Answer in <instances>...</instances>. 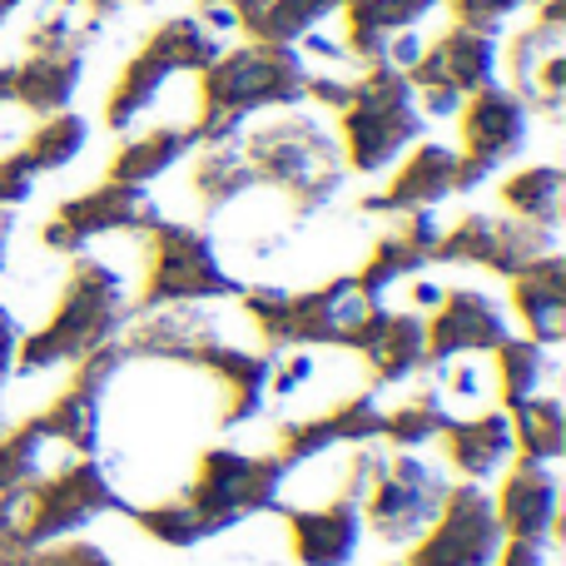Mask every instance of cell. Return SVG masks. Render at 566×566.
<instances>
[{
    "label": "cell",
    "instance_id": "22",
    "mask_svg": "<svg viewBox=\"0 0 566 566\" xmlns=\"http://www.w3.org/2000/svg\"><path fill=\"white\" fill-rule=\"evenodd\" d=\"M90 40H60V45H25V60L10 65V105L25 115H60L70 109L80 80H85Z\"/></svg>",
    "mask_w": 566,
    "mask_h": 566
},
{
    "label": "cell",
    "instance_id": "41",
    "mask_svg": "<svg viewBox=\"0 0 566 566\" xmlns=\"http://www.w3.org/2000/svg\"><path fill=\"white\" fill-rule=\"evenodd\" d=\"M308 378H313V358H308V353H293L289 363H279V368H269V388H274L279 398H289V392H298Z\"/></svg>",
    "mask_w": 566,
    "mask_h": 566
},
{
    "label": "cell",
    "instance_id": "30",
    "mask_svg": "<svg viewBox=\"0 0 566 566\" xmlns=\"http://www.w3.org/2000/svg\"><path fill=\"white\" fill-rule=\"evenodd\" d=\"M189 185H195V199L209 209V214L239 205L249 189H259L254 175H249V165H244V155H239V139L199 145V159H195V169H189Z\"/></svg>",
    "mask_w": 566,
    "mask_h": 566
},
{
    "label": "cell",
    "instance_id": "26",
    "mask_svg": "<svg viewBox=\"0 0 566 566\" xmlns=\"http://www.w3.org/2000/svg\"><path fill=\"white\" fill-rule=\"evenodd\" d=\"M507 283H512V308L527 323V338L542 343V348H557L566 333V259H562V249L532 259V264L517 269Z\"/></svg>",
    "mask_w": 566,
    "mask_h": 566
},
{
    "label": "cell",
    "instance_id": "11",
    "mask_svg": "<svg viewBox=\"0 0 566 566\" xmlns=\"http://www.w3.org/2000/svg\"><path fill=\"white\" fill-rule=\"evenodd\" d=\"M442 492H448V478H438L412 452H392V458L378 452L358 512L378 542H418L422 527L438 517Z\"/></svg>",
    "mask_w": 566,
    "mask_h": 566
},
{
    "label": "cell",
    "instance_id": "14",
    "mask_svg": "<svg viewBox=\"0 0 566 566\" xmlns=\"http://www.w3.org/2000/svg\"><path fill=\"white\" fill-rule=\"evenodd\" d=\"M557 234H562V224H532V219H517V214H478L472 209L452 229H438L432 259H442V264H472L497 279H512L532 259L552 254Z\"/></svg>",
    "mask_w": 566,
    "mask_h": 566
},
{
    "label": "cell",
    "instance_id": "8",
    "mask_svg": "<svg viewBox=\"0 0 566 566\" xmlns=\"http://www.w3.org/2000/svg\"><path fill=\"white\" fill-rule=\"evenodd\" d=\"M289 468L279 462V452H234V448H209L199 458L195 478L179 497L199 512L209 537L239 527L244 517L279 507V492Z\"/></svg>",
    "mask_w": 566,
    "mask_h": 566
},
{
    "label": "cell",
    "instance_id": "40",
    "mask_svg": "<svg viewBox=\"0 0 566 566\" xmlns=\"http://www.w3.org/2000/svg\"><path fill=\"white\" fill-rule=\"evenodd\" d=\"M35 179L40 175L25 165V155H20V149H6V155H0V209L25 205L30 189H35Z\"/></svg>",
    "mask_w": 566,
    "mask_h": 566
},
{
    "label": "cell",
    "instance_id": "39",
    "mask_svg": "<svg viewBox=\"0 0 566 566\" xmlns=\"http://www.w3.org/2000/svg\"><path fill=\"white\" fill-rule=\"evenodd\" d=\"M20 566H115L99 547L75 537H60V542H40V547L20 552Z\"/></svg>",
    "mask_w": 566,
    "mask_h": 566
},
{
    "label": "cell",
    "instance_id": "21",
    "mask_svg": "<svg viewBox=\"0 0 566 566\" xmlns=\"http://www.w3.org/2000/svg\"><path fill=\"white\" fill-rule=\"evenodd\" d=\"M343 353H358L368 363L373 388H388V382H402L428 368V323L422 313H388L373 303Z\"/></svg>",
    "mask_w": 566,
    "mask_h": 566
},
{
    "label": "cell",
    "instance_id": "38",
    "mask_svg": "<svg viewBox=\"0 0 566 566\" xmlns=\"http://www.w3.org/2000/svg\"><path fill=\"white\" fill-rule=\"evenodd\" d=\"M448 6V20L462 30H482V35H497L512 15L532 10V0H438Z\"/></svg>",
    "mask_w": 566,
    "mask_h": 566
},
{
    "label": "cell",
    "instance_id": "34",
    "mask_svg": "<svg viewBox=\"0 0 566 566\" xmlns=\"http://www.w3.org/2000/svg\"><path fill=\"white\" fill-rule=\"evenodd\" d=\"M542 378H547V348H542V343L507 338L502 348H492V382H497L502 412L517 408L522 398H532Z\"/></svg>",
    "mask_w": 566,
    "mask_h": 566
},
{
    "label": "cell",
    "instance_id": "31",
    "mask_svg": "<svg viewBox=\"0 0 566 566\" xmlns=\"http://www.w3.org/2000/svg\"><path fill=\"white\" fill-rule=\"evenodd\" d=\"M562 169L557 165H527L512 169L507 179L497 185V199L507 214L532 219V224H562Z\"/></svg>",
    "mask_w": 566,
    "mask_h": 566
},
{
    "label": "cell",
    "instance_id": "43",
    "mask_svg": "<svg viewBox=\"0 0 566 566\" xmlns=\"http://www.w3.org/2000/svg\"><path fill=\"white\" fill-rule=\"evenodd\" d=\"M15 517H20V492H0V547H25L15 532Z\"/></svg>",
    "mask_w": 566,
    "mask_h": 566
},
{
    "label": "cell",
    "instance_id": "9",
    "mask_svg": "<svg viewBox=\"0 0 566 566\" xmlns=\"http://www.w3.org/2000/svg\"><path fill=\"white\" fill-rule=\"evenodd\" d=\"M129 507H135V502H125L95 462L80 458L60 472H45L40 482H30V488L20 492L15 532L25 547H40V542H60V537H70V532L90 527V522L105 517V512H125L129 517Z\"/></svg>",
    "mask_w": 566,
    "mask_h": 566
},
{
    "label": "cell",
    "instance_id": "4",
    "mask_svg": "<svg viewBox=\"0 0 566 566\" xmlns=\"http://www.w3.org/2000/svg\"><path fill=\"white\" fill-rule=\"evenodd\" d=\"M422 125L428 119H422L408 75L388 60H373V65L358 70V80L348 85V99L338 109V135L333 139H338L343 169L382 175L418 145Z\"/></svg>",
    "mask_w": 566,
    "mask_h": 566
},
{
    "label": "cell",
    "instance_id": "18",
    "mask_svg": "<svg viewBox=\"0 0 566 566\" xmlns=\"http://www.w3.org/2000/svg\"><path fill=\"white\" fill-rule=\"evenodd\" d=\"M452 195H472L458 149L438 145V139H418V145L392 165L388 185L363 199V209H368V214H412V209H432Z\"/></svg>",
    "mask_w": 566,
    "mask_h": 566
},
{
    "label": "cell",
    "instance_id": "2",
    "mask_svg": "<svg viewBox=\"0 0 566 566\" xmlns=\"http://www.w3.org/2000/svg\"><path fill=\"white\" fill-rule=\"evenodd\" d=\"M129 313L135 308H129L125 283H119L115 269L99 264V259H75L50 318L40 328L20 333L15 373H45L60 368V363H80L85 353L115 343Z\"/></svg>",
    "mask_w": 566,
    "mask_h": 566
},
{
    "label": "cell",
    "instance_id": "51",
    "mask_svg": "<svg viewBox=\"0 0 566 566\" xmlns=\"http://www.w3.org/2000/svg\"><path fill=\"white\" fill-rule=\"evenodd\" d=\"M392 566H408V562H392Z\"/></svg>",
    "mask_w": 566,
    "mask_h": 566
},
{
    "label": "cell",
    "instance_id": "6",
    "mask_svg": "<svg viewBox=\"0 0 566 566\" xmlns=\"http://www.w3.org/2000/svg\"><path fill=\"white\" fill-rule=\"evenodd\" d=\"M219 35H209L195 15H169L139 40V50L125 60V70L115 75L105 95V125L129 129L149 105L159 99V90L175 75H199L209 60L219 55Z\"/></svg>",
    "mask_w": 566,
    "mask_h": 566
},
{
    "label": "cell",
    "instance_id": "24",
    "mask_svg": "<svg viewBox=\"0 0 566 566\" xmlns=\"http://www.w3.org/2000/svg\"><path fill=\"white\" fill-rule=\"evenodd\" d=\"M557 502H562V488H557L552 462L517 458L507 468V478H502V492L492 497V507H497V522L507 537L547 542L552 527H557Z\"/></svg>",
    "mask_w": 566,
    "mask_h": 566
},
{
    "label": "cell",
    "instance_id": "10",
    "mask_svg": "<svg viewBox=\"0 0 566 566\" xmlns=\"http://www.w3.org/2000/svg\"><path fill=\"white\" fill-rule=\"evenodd\" d=\"M402 75H408L412 95H418L422 119L458 115V105L472 95V90L497 80V35L448 25L438 40H422V55L412 60Z\"/></svg>",
    "mask_w": 566,
    "mask_h": 566
},
{
    "label": "cell",
    "instance_id": "47",
    "mask_svg": "<svg viewBox=\"0 0 566 566\" xmlns=\"http://www.w3.org/2000/svg\"><path fill=\"white\" fill-rule=\"evenodd\" d=\"M10 224H15V214H10V209H0V239L10 234Z\"/></svg>",
    "mask_w": 566,
    "mask_h": 566
},
{
    "label": "cell",
    "instance_id": "1",
    "mask_svg": "<svg viewBox=\"0 0 566 566\" xmlns=\"http://www.w3.org/2000/svg\"><path fill=\"white\" fill-rule=\"evenodd\" d=\"M199 115L195 139L199 145H219L234 139L264 109H293L308 85V65H303L298 45H264L249 40L239 50H219L205 70H199Z\"/></svg>",
    "mask_w": 566,
    "mask_h": 566
},
{
    "label": "cell",
    "instance_id": "17",
    "mask_svg": "<svg viewBox=\"0 0 566 566\" xmlns=\"http://www.w3.org/2000/svg\"><path fill=\"white\" fill-rule=\"evenodd\" d=\"M155 219H159L155 199H149L139 185L99 179L95 189H85V195L65 199V205L55 209V219L40 229V244H45L50 254H80L90 239H105V234H145Z\"/></svg>",
    "mask_w": 566,
    "mask_h": 566
},
{
    "label": "cell",
    "instance_id": "29",
    "mask_svg": "<svg viewBox=\"0 0 566 566\" xmlns=\"http://www.w3.org/2000/svg\"><path fill=\"white\" fill-rule=\"evenodd\" d=\"M195 149H199V139L189 125H155V129H145V135L125 139V145L109 155L105 179L145 189V185H155L165 169H175L185 155H195Z\"/></svg>",
    "mask_w": 566,
    "mask_h": 566
},
{
    "label": "cell",
    "instance_id": "16",
    "mask_svg": "<svg viewBox=\"0 0 566 566\" xmlns=\"http://www.w3.org/2000/svg\"><path fill=\"white\" fill-rule=\"evenodd\" d=\"M527 135H532V109L522 105L507 85L492 80V85L472 90V95L458 105V145H452L462 159L468 185L478 189L492 169L517 159L522 145H527Z\"/></svg>",
    "mask_w": 566,
    "mask_h": 566
},
{
    "label": "cell",
    "instance_id": "48",
    "mask_svg": "<svg viewBox=\"0 0 566 566\" xmlns=\"http://www.w3.org/2000/svg\"><path fill=\"white\" fill-rule=\"evenodd\" d=\"M0 274H6V239H0Z\"/></svg>",
    "mask_w": 566,
    "mask_h": 566
},
{
    "label": "cell",
    "instance_id": "42",
    "mask_svg": "<svg viewBox=\"0 0 566 566\" xmlns=\"http://www.w3.org/2000/svg\"><path fill=\"white\" fill-rule=\"evenodd\" d=\"M497 566H547V542L537 537H507L497 552Z\"/></svg>",
    "mask_w": 566,
    "mask_h": 566
},
{
    "label": "cell",
    "instance_id": "44",
    "mask_svg": "<svg viewBox=\"0 0 566 566\" xmlns=\"http://www.w3.org/2000/svg\"><path fill=\"white\" fill-rule=\"evenodd\" d=\"M442 293H448V289H438V283H428V279L412 283V303H418V308H438Z\"/></svg>",
    "mask_w": 566,
    "mask_h": 566
},
{
    "label": "cell",
    "instance_id": "46",
    "mask_svg": "<svg viewBox=\"0 0 566 566\" xmlns=\"http://www.w3.org/2000/svg\"><path fill=\"white\" fill-rule=\"evenodd\" d=\"M20 6H25V0H0V25H6V20H10V15H15V10H20Z\"/></svg>",
    "mask_w": 566,
    "mask_h": 566
},
{
    "label": "cell",
    "instance_id": "33",
    "mask_svg": "<svg viewBox=\"0 0 566 566\" xmlns=\"http://www.w3.org/2000/svg\"><path fill=\"white\" fill-rule=\"evenodd\" d=\"M90 139V125L85 115H75V109H60V115H40L35 125H30V135L20 139V155H25V165L35 169V175H55V169H65L70 159L85 149Z\"/></svg>",
    "mask_w": 566,
    "mask_h": 566
},
{
    "label": "cell",
    "instance_id": "3",
    "mask_svg": "<svg viewBox=\"0 0 566 566\" xmlns=\"http://www.w3.org/2000/svg\"><path fill=\"white\" fill-rule=\"evenodd\" d=\"M239 155H244L249 175L254 185L274 189L283 205L293 209L298 219L318 214L343 185V155H338V139L318 125L313 115H283L264 119L254 129H239Z\"/></svg>",
    "mask_w": 566,
    "mask_h": 566
},
{
    "label": "cell",
    "instance_id": "20",
    "mask_svg": "<svg viewBox=\"0 0 566 566\" xmlns=\"http://www.w3.org/2000/svg\"><path fill=\"white\" fill-rule=\"evenodd\" d=\"M358 442H382V408L373 402V392L363 398H343L333 408H318L308 418H293L279 428V462L298 468L308 458H323L333 448H358Z\"/></svg>",
    "mask_w": 566,
    "mask_h": 566
},
{
    "label": "cell",
    "instance_id": "27",
    "mask_svg": "<svg viewBox=\"0 0 566 566\" xmlns=\"http://www.w3.org/2000/svg\"><path fill=\"white\" fill-rule=\"evenodd\" d=\"M428 10H438V0H348V6L338 10L343 55L358 60V70L373 65V60H382L388 40L402 35V30H418V20L428 15Z\"/></svg>",
    "mask_w": 566,
    "mask_h": 566
},
{
    "label": "cell",
    "instance_id": "19",
    "mask_svg": "<svg viewBox=\"0 0 566 566\" xmlns=\"http://www.w3.org/2000/svg\"><path fill=\"white\" fill-rule=\"evenodd\" d=\"M428 323V368L458 363L462 353H492L512 338L502 308L482 289H448Z\"/></svg>",
    "mask_w": 566,
    "mask_h": 566
},
{
    "label": "cell",
    "instance_id": "52",
    "mask_svg": "<svg viewBox=\"0 0 566 566\" xmlns=\"http://www.w3.org/2000/svg\"><path fill=\"white\" fill-rule=\"evenodd\" d=\"M532 6H537V0H532Z\"/></svg>",
    "mask_w": 566,
    "mask_h": 566
},
{
    "label": "cell",
    "instance_id": "7",
    "mask_svg": "<svg viewBox=\"0 0 566 566\" xmlns=\"http://www.w3.org/2000/svg\"><path fill=\"white\" fill-rule=\"evenodd\" d=\"M145 244V283L129 308H169V303H205L239 293V279L219 264V249L205 229L175 224L159 214L155 224L139 234Z\"/></svg>",
    "mask_w": 566,
    "mask_h": 566
},
{
    "label": "cell",
    "instance_id": "12",
    "mask_svg": "<svg viewBox=\"0 0 566 566\" xmlns=\"http://www.w3.org/2000/svg\"><path fill=\"white\" fill-rule=\"evenodd\" d=\"M507 542L482 482H452L442 492L438 517L412 542L408 566H497V552Z\"/></svg>",
    "mask_w": 566,
    "mask_h": 566
},
{
    "label": "cell",
    "instance_id": "35",
    "mask_svg": "<svg viewBox=\"0 0 566 566\" xmlns=\"http://www.w3.org/2000/svg\"><path fill=\"white\" fill-rule=\"evenodd\" d=\"M448 418L452 412L442 408V392L422 388V392H412L408 402H398L392 412H382V442H392L398 452H412V448H422V442H438Z\"/></svg>",
    "mask_w": 566,
    "mask_h": 566
},
{
    "label": "cell",
    "instance_id": "15",
    "mask_svg": "<svg viewBox=\"0 0 566 566\" xmlns=\"http://www.w3.org/2000/svg\"><path fill=\"white\" fill-rule=\"evenodd\" d=\"M378 462L373 448H358L343 472V488L333 492L323 507H283V522H289V547L298 566H348L353 552L363 542V488H368V472Z\"/></svg>",
    "mask_w": 566,
    "mask_h": 566
},
{
    "label": "cell",
    "instance_id": "23",
    "mask_svg": "<svg viewBox=\"0 0 566 566\" xmlns=\"http://www.w3.org/2000/svg\"><path fill=\"white\" fill-rule=\"evenodd\" d=\"M432 244H438V219H432V209L392 214V229L368 249L363 269L353 274L358 293L368 303H378L398 279H408V274H418L422 264H432Z\"/></svg>",
    "mask_w": 566,
    "mask_h": 566
},
{
    "label": "cell",
    "instance_id": "28",
    "mask_svg": "<svg viewBox=\"0 0 566 566\" xmlns=\"http://www.w3.org/2000/svg\"><path fill=\"white\" fill-rule=\"evenodd\" d=\"M234 25L249 40L264 45H298L308 30H318L328 15H338L348 0H229Z\"/></svg>",
    "mask_w": 566,
    "mask_h": 566
},
{
    "label": "cell",
    "instance_id": "37",
    "mask_svg": "<svg viewBox=\"0 0 566 566\" xmlns=\"http://www.w3.org/2000/svg\"><path fill=\"white\" fill-rule=\"evenodd\" d=\"M129 517L139 522L145 537L165 542V547H199V542H209L205 522H199V512L185 497H159L149 507H129Z\"/></svg>",
    "mask_w": 566,
    "mask_h": 566
},
{
    "label": "cell",
    "instance_id": "32",
    "mask_svg": "<svg viewBox=\"0 0 566 566\" xmlns=\"http://www.w3.org/2000/svg\"><path fill=\"white\" fill-rule=\"evenodd\" d=\"M512 418V448L527 462H557L566 452V412L557 398H522L517 408H507Z\"/></svg>",
    "mask_w": 566,
    "mask_h": 566
},
{
    "label": "cell",
    "instance_id": "45",
    "mask_svg": "<svg viewBox=\"0 0 566 566\" xmlns=\"http://www.w3.org/2000/svg\"><path fill=\"white\" fill-rule=\"evenodd\" d=\"M10 105V65H0V109Z\"/></svg>",
    "mask_w": 566,
    "mask_h": 566
},
{
    "label": "cell",
    "instance_id": "25",
    "mask_svg": "<svg viewBox=\"0 0 566 566\" xmlns=\"http://www.w3.org/2000/svg\"><path fill=\"white\" fill-rule=\"evenodd\" d=\"M438 442H442V458L452 462V472L462 482H488L512 458V418L502 408L472 412V418H448Z\"/></svg>",
    "mask_w": 566,
    "mask_h": 566
},
{
    "label": "cell",
    "instance_id": "50",
    "mask_svg": "<svg viewBox=\"0 0 566 566\" xmlns=\"http://www.w3.org/2000/svg\"><path fill=\"white\" fill-rule=\"evenodd\" d=\"M119 6H135V0H119Z\"/></svg>",
    "mask_w": 566,
    "mask_h": 566
},
{
    "label": "cell",
    "instance_id": "49",
    "mask_svg": "<svg viewBox=\"0 0 566 566\" xmlns=\"http://www.w3.org/2000/svg\"><path fill=\"white\" fill-rule=\"evenodd\" d=\"M199 6H229V0H199Z\"/></svg>",
    "mask_w": 566,
    "mask_h": 566
},
{
    "label": "cell",
    "instance_id": "36",
    "mask_svg": "<svg viewBox=\"0 0 566 566\" xmlns=\"http://www.w3.org/2000/svg\"><path fill=\"white\" fill-rule=\"evenodd\" d=\"M45 448L50 442L35 428V418L0 432V492H25L30 482L45 478Z\"/></svg>",
    "mask_w": 566,
    "mask_h": 566
},
{
    "label": "cell",
    "instance_id": "5",
    "mask_svg": "<svg viewBox=\"0 0 566 566\" xmlns=\"http://www.w3.org/2000/svg\"><path fill=\"white\" fill-rule=\"evenodd\" d=\"M373 303L358 293L353 279H333L318 289H274V283H259L244 289V318L259 328V338L269 348H313V343H328V348H348L353 328L368 318Z\"/></svg>",
    "mask_w": 566,
    "mask_h": 566
},
{
    "label": "cell",
    "instance_id": "13",
    "mask_svg": "<svg viewBox=\"0 0 566 566\" xmlns=\"http://www.w3.org/2000/svg\"><path fill=\"white\" fill-rule=\"evenodd\" d=\"M507 65L512 95L542 119H562L566 105V0H537L532 20L507 40Z\"/></svg>",
    "mask_w": 566,
    "mask_h": 566
}]
</instances>
